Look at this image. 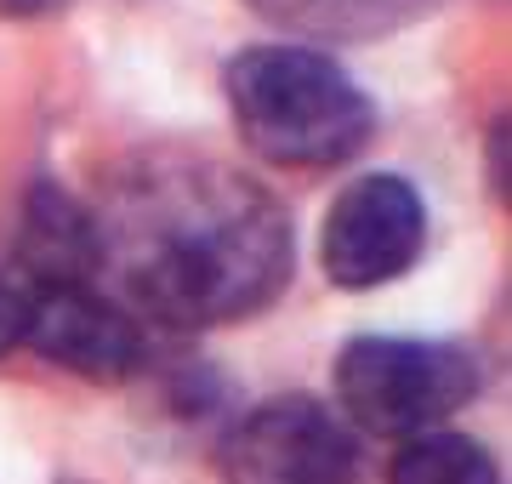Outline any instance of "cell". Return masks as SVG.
Listing matches in <instances>:
<instances>
[{"label":"cell","instance_id":"10","mask_svg":"<svg viewBox=\"0 0 512 484\" xmlns=\"http://www.w3.org/2000/svg\"><path fill=\"white\" fill-rule=\"evenodd\" d=\"M23 319H29V291L0 280V359L23 342Z\"/></svg>","mask_w":512,"mask_h":484},{"label":"cell","instance_id":"6","mask_svg":"<svg viewBox=\"0 0 512 484\" xmlns=\"http://www.w3.org/2000/svg\"><path fill=\"white\" fill-rule=\"evenodd\" d=\"M23 342L40 359H52L63 371L86 382H126L143 371L148 336L126 302L103 297L97 285H46L29 291V319Z\"/></svg>","mask_w":512,"mask_h":484},{"label":"cell","instance_id":"4","mask_svg":"<svg viewBox=\"0 0 512 484\" xmlns=\"http://www.w3.org/2000/svg\"><path fill=\"white\" fill-rule=\"evenodd\" d=\"M228 484H365V445L348 416L308 393H285L239 416L222 439Z\"/></svg>","mask_w":512,"mask_h":484},{"label":"cell","instance_id":"8","mask_svg":"<svg viewBox=\"0 0 512 484\" xmlns=\"http://www.w3.org/2000/svg\"><path fill=\"white\" fill-rule=\"evenodd\" d=\"M274 29L313 40H382L404 23H421L439 0H245Z\"/></svg>","mask_w":512,"mask_h":484},{"label":"cell","instance_id":"1","mask_svg":"<svg viewBox=\"0 0 512 484\" xmlns=\"http://www.w3.org/2000/svg\"><path fill=\"white\" fill-rule=\"evenodd\" d=\"M291 217L245 171L154 160L120 177L97 217V274L171 331L262 314L291 280Z\"/></svg>","mask_w":512,"mask_h":484},{"label":"cell","instance_id":"5","mask_svg":"<svg viewBox=\"0 0 512 484\" xmlns=\"http://www.w3.org/2000/svg\"><path fill=\"white\" fill-rule=\"evenodd\" d=\"M427 245V205L416 183L393 171H370L336 194L319 234V268L342 291H376L399 280Z\"/></svg>","mask_w":512,"mask_h":484},{"label":"cell","instance_id":"11","mask_svg":"<svg viewBox=\"0 0 512 484\" xmlns=\"http://www.w3.org/2000/svg\"><path fill=\"white\" fill-rule=\"evenodd\" d=\"M484 166H490V188L495 200L507 205V114L490 126V137H484Z\"/></svg>","mask_w":512,"mask_h":484},{"label":"cell","instance_id":"9","mask_svg":"<svg viewBox=\"0 0 512 484\" xmlns=\"http://www.w3.org/2000/svg\"><path fill=\"white\" fill-rule=\"evenodd\" d=\"M387 484H501L490 450L467 439V433H416L404 439L393 467H387Z\"/></svg>","mask_w":512,"mask_h":484},{"label":"cell","instance_id":"3","mask_svg":"<svg viewBox=\"0 0 512 484\" xmlns=\"http://www.w3.org/2000/svg\"><path fill=\"white\" fill-rule=\"evenodd\" d=\"M336 393L353 433L365 428L376 439H416L461 405H473L478 359L456 342L427 336H353L336 359Z\"/></svg>","mask_w":512,"mask_h":484},{"label":"cell","instance_id":"2","mask_svg":"<svg viewBox=\"0 0 512 484\" xmlns=\"http://www.w3.org/2000/svg\"><path fill=\"white\" fill-rule=\"evenodd\" d=\"M222 92L245 149L268 166L330 171L376 137V103L313 46H245L228 57Z\"/></svg>","mask_w":512,"mask_h":484},{"label":"cell","instance_id":"7","mask_svg":"<svg viewBox=\"0 0 512 484\" xmlns=\"http://www.w3.org/2000/svg\"><path fill=\"white\" fill-rule=\"evenodd\" d=\"M18 268L35 291L46 285H92L97 280V211L74 200L69 188L35 183L18 223Z\"/></svg>","mask_w":512,"mask_h":484},{"label":"cell","instance_id":"12","mask_svg":"<svg viewBox=\"0 0 512 484\" xmlns=\"http://www.w3.org/2000/svg\"><path fill=\"white\" fill-rule=\"evenodd\" d=\"M57 6H69V0H0V18H46Z\"/></svg>","mask_w":512,"mask_h":484}]
</instances>
